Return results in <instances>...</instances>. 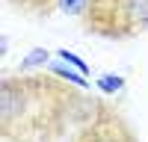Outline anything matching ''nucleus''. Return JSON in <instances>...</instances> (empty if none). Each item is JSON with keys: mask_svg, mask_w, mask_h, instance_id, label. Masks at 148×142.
<instances>
[{"mask_svg": "<svg viewBox=\"0 0 148 142\" xmlns=\"http://www.w3.org/2000/svg\"><path fill=\"white\" fill-rule=\"evenodd\" d=\"M68 113L71 92H65L51 77H3V86H0V122L3 124L0 127H3L6 142H47Z\"/></svg>", "mask_w": 148, "mask_h": 142, "instance_id": "1", "label": "nucleus"}, {"mask_svg": "<svg viewBox=\"0 0 148 142\" xmlns=\"http://www.w3.org/2000/svg\"><path fill=\"white\" fill-rule=\"evenodd\" d=\"M86 30L110 39H127L148 30V0H92Z\"/></svg>", "mask_w": 148, "mask_h": 142, "instance_id": "2", "label": "nucleus"}, {"mask_svg": "<svg viewBox=\"0 0 148 142\" xmlns=\"http://www.w3.org/2000/svg\"><path fill=\"white\" fill-rule=\"evenodd\" d=\"M77 142H136V139H133V133L127 130V124L119 115L101 113V115L89 118V124L83 127Z\"/></svg>", "mask_w": 148, "mask_h": 142, "instance_id": "3", "label": "nucleus"}, {"mask_svg": "<svg viewBox=\"0 0 148 142\" xmlns=\"http://www.w3.org/2000/svg\"><path fill=\"white\" fill-rule=\"evenodd\" d=\"M45 62H47V51H45V47H33V53H30L27 59H21L18 74H27V71L39 68V65H45Z\"/></svg>", "mask_w": 148, "mask_h": 142, "instance_id": "4", "label": "nucleus"}, {"mask_svg": "<svg viewBox=\"0 0 148 142\" xmlns=\"http://www.w3.org/2000/svg\"><path fill=\"white\" fill-rule=\"evenodd\" d=\"M59 12H65V15H86L92 6V0H56Z\"/></svg>", "mask_w": 148, "mask_h": 142, "instance_id": "5", "label": "nucleus"}, {"mask_svg": "<svg viewBox=\"0 0 148 142\" xmlns=\"http://www.w3.org/2000/svg\"><path fill=\"white\" fill-rule=\"evenodd\" d=\"M121 86H125V80H121V77H101V80H98V89H101V92H107V95L119 92Z\"/></svg>", "mask_w": 148, "mask_h": 142, "instance_id": "6", "label": "nucleus"}, {"mask_svg": "<svg viewBox=\"0 0 148 142\" xmlns=\"http://www.w3.org/2000/svg\"><path fill=\"white\" fill-rule=\"evenodd\" d=\"M59 59H62V62H68V65H74V68L80 71V74H89V65H86L83 59H77L74 53H68V51H59Z\"/></svg>", "mask_w": 148, "mask_h": 142, "instance_id": "7", "label": "nucleus"}, {"mask_svg": "<svg viewBox=\"0 0 148 142\" xmlns=\"http://www.w3.org/2000/svg\"><path fill=\"white\" fill-rule=\"evenodd\" d=\"M18 6H24V9H36V12H47L51 9V3L53 0H15Z\"/></svg>", "mask_w": 148, "mask_h": 142, "instance_id": "8", "label": "nucleus"}, {"mask_svg": "<svg viewBox=\"0 0 148 142\" xmlns=\"http://www.w3.org/2000/svg\"><path fill=\"white\" fill-rule=\"evenodd\" d=\"M53 74L65 77V80H71V83H77V86H86V80H83V77H77V74H74V71H68L65 65H53Z\"/></svg>", "mask_w": 148, "mask_h": 142, "instance_id": "9", "label": "nucleus"}]
</instances>
